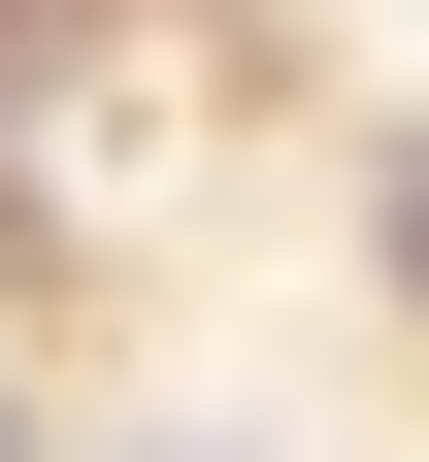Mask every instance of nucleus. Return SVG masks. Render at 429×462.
Returning a JSON list of instances; mask_svg holds the SVG:
<instances>
[{
  "instance_id": "nucleus-2",
  "label": "nucleus",
  "mask_w": 429,
  "mask_h": 462,
  "mask_svg": "<svg viewBox=\"0 0 429 462\" xmlns=\"http://www.w3.org/2000/svg\"><path fill=\"white\" fill-rule=\"evenodd\" d=\"M0 67H33V0H0Z\"/></svg>"
},
{
  "instance_id": "nucleus-1",
  "label": "nucleus",
  "mask_w": 429,
  "mask_h": 462,
  "mask_svg": "<svg viewBox=\"0 0 429 462\" xmlns=\"http://www.w3.org/2000/svg\"><path fill=\"white\" fill-rule=\"evenodd\" d=\"M396 264H429V165H396Z\"/></svg>"
}]
</instances>
